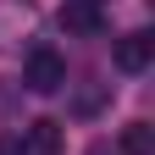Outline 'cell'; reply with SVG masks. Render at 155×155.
<instances>
[{"instance_id": "6da1fadb", "label": "cell", "mask_w": 155, "mask_h": 155, "mask_svg": "<svg viewBox=\"0 0 155 155\" xmlns=\"http://www.w3.org/2000/svg\"><path fill=\"white\" fill-rule=\"evenodd\" d=\"M22 83L33 94H61V83H67V55L50 50V45H33L28 50V67H22Z\"/></svg>"}, {"instance_id": "7a4b0ae2", "label": "cell", "mask_w": 155, "mask_h": 155, "mask_svg": "<svg viewBox=\"0 0 155 155\" xmlns=\"http://www.w3.org/2000/svg\"><path fill=\"white\" fill-rule=\"evenodd\" d=\"M67 139H61V122H50V116H39V122H22L17 133V155H61Z\"/></svg>"}, {"instance_id": "3957f363", "label": "cell", "mask_w": 155, "mask_h": 155, "mask_svg": "<svg viewBox=\"0 0 155 155\" xmlns=\"http://www.w3.org/2000/svg\"><path fill=\"white\" fill-rule=\"evenodd\" d=\"M111 61H116V72H144L150 61H155V39L139 28V33H122L111 45Z\"/></svg>"}, {"instance_id": "277c9868", "label": "cell", "mask_w": 155, "mask_h": 155, "mask_svg": "<svg viewBox=\"0 0 155 155\" xmlns=\"http://www.w3.org/2000/svg\"><path fill=\"white\" fill-rule=\"evenodd\" d=\"M61 28L78 33V39L100 33L105 28V0H67V6H61Z\"/></svg>"}, {"instance_id": "5b68a950", "label": "cell", "mask_w": 155, "mask_h": 155, "mask_svg": "<svg viewBox=\"0 0 155 155\" xmlns=\"http://www.w3.org/2000/svg\"><path fill=\"white\" fill-rule=\"evenodd\" d=\"M28 28H33V6L28 0H0V50L17 45Z\"/></svg>"}, {"instance_id": "8992f818", "label": "cell", "mask_w": 155, "mask_h": 155, "mask_svg": "<svg viewBox=\"0 0 155 155\" xmlns=\"http://www.w3.org/2000/svg\"><path fill=\"white\" fill-rule=\"evenodd\" d=\"M116 150H122V155H155V127L150 122H127Z\"/></svg>"}, {"instance_id": "52a82bcc", "label": "cell", "mask_w": 155, "mask_h": 155, "mask_svg": "<svg viewBox=\"0 0 155 155\" xmlns=\"http://www.w3.org/2000/svg\"><path fill=\"white\" fill-rule=\"evenodd\" d=\"M105 94H111V83H100V89H83V94L72 100V111H78V116H94V111L105 105Z\"/></svg>"}, {"instance_id": "ba28073f", "label": "cell", "mask_w": 155, "mask_h": 155, "mask_svg": "<svg viewBox=\"0 0 155 155\" xmlns=\"http://www.w3.org/2000/svg\"><path fill=\"white\" fill-rule=\"evenodd\" d=\"M89 155H116V150H111V144L100 139V144H89Z\"/></svg>"}]
</instances>
